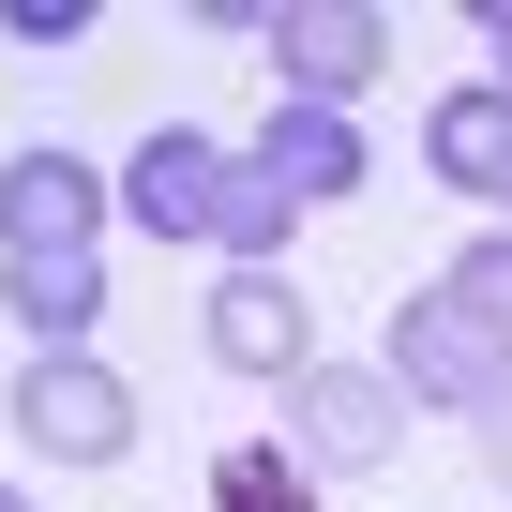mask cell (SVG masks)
Listing matches in <instances>:
<instances>
[{
  "instance_id": "obj_1",
  "label": "cell",
  "mask_w": 512,
  "mask_h": 512,
  "mask_svg": "<svg viewBox=\"0 0 512 512\" xmlns=\"http://www.w3.org/2000/svg\"><path fill=\"white\" fill-rule=\"evenodd\" d=\"M407 392H392V362H302L287 377V452L317 467V482H362V467H392L407 452Z\"/></svg>"
},
{
  "instance_id": "obj_2",
  "label": "cell",
  "mask_w": 512,
  "mask_h": 512,
  "mask_svg": "<svg viewBox=\"0 0 512 512\" xmlns=\"http://www.w3.org/2000/svg\"><path fill=\"white\" fill-rule=\"evenodd\" d=\"M16 437H31L46 467H121V452H136V392H121L91 347H46V362L16 377Z\"/></svg>"
},
{
  "instance_id": "obj_3",
  "label": "cell",
  "mask_w": 512,
  "mask_h": 512,
  "mask_svg": "<svg viewBox=\"0 0 512 512\" xmlns=\"http://www.w3.org/2000/svg\"><path fill=\"white\" fill-rule=\"evenodd\" d=\"M497 377H512V332H482V317L437 302V287L392 302V392H407V407H482Z\"/></svg>"
},
{
  "instance_id": "obj_4",
  "label": "cell",
  "mask_w": 512,
  "mask_h": 512,
  "mask_svg": "<svg viewBox=\"0 0 512 512\" xmlns=\"http://www.w3.org/2000/svg\"><path fill=\"white\" fill-rule=\"evenodd\" d=\"M272 76H287V106H347V91H377V61H392V31H377V0H287L272 31Z\"/></svg>"
},
{
  "instance_id": "obj_5",
  "label": "cell",
  "mask_w": 512,
  "mask_h": 512,
  "mask_svg": "<svg viewBox=\"0 0 512 512\" xmlns=\"http://www.w3.org/2000/svg\"><path fill=\"white\" fill-rule=\"evenodd\" d=\"M106 211H121V181L76 166V151H16L0 166V256H91Z\"/></svg>"
},
{
  "instance_id": "obj_6",
  "label": "cell",
  "mask_w": 512,
  "mask_h": 512,
  "mask_svg": "<svg viewBox=\"0 0 512 512\" xmlns=\"http://www.w3.org/2000/svg\"><path fill=\"white\" fill-rule=\"evenodd\" d=\"M196 332H211L226 377H302V362H317V317H302L287 272H211V317H196Z\"/></svg>"
},
{
  "instance_id": "obj_7",
  "label": "cell",
  "mask_w": 512,
  "mask_h": 512,
  "mask_svg": "<svg viewBox=\"0 0 512 512\" xmlns=\"http://www.w3.org/2000/svg\"><path fill=\"white\" fill-rule=\"evenodd\" d=\"M121 211H136L151 241H211V211H226V136H196V121L136 136V166H121Z\"/></svg>"
},
{
  "instance_id": "obj_8",
  "label": "cell",
  "mask_w": 512,
  "mask_h": 512,
  "mask_svg": "<svg viewBox=\"0 0 512 512\" xmlns=\"http://www.w3.org/2000/svg\"><path fill=\"white\" fill-rule=\"evenodd\" d=\"M256 181H272L287 211H332L347 181H362V136H347V106H272L256 121V151H241Z\"/></svg>"
},
{
  "instance_id": "obj_9",
  "label": "cell",
  "mask_w": 512,
  "mask_h": 512,
  "mask_svg": "<svg viewBox=\"0 0 512 512\" xmlns=\"http://www.w3.org/2000/svg\"><path fill=\"white\" fill-rule=\"evenodd\" d=\"M422 166H437L452 196H482V211H512V91H497V76H467V91H437V121H422Z\"/></svg>"
},
{
  "instance_id": "obj_10",
  "label": "cell",
  "mask_w": 512,
  "mask_h": 512,
  "mask_svg": "<svg viewBox=\"0 0 512 512\" xmlns=\"http://www.w3.org/2000/svg\"><path fill=\"white\" fill-rule=\"evenodd\" d=\"M0 302H16L31 347H91V317H106V256H0Z\"/></svg>"
},
{
  "instance_id": "obj_11",
  "label": "cell",
  "mask_w": 512,
  "mask_h": 512,
  "mask_svg": "<svg viewBox=\"0 0 512 512\" xmlns=\"http://www.w3.org/2000/svg\"><path fill=\"white\" fill-rule=\"evenodd\" d=\"M287 226H302V211H287L272 181H256V166L226 151V211H211V256H226V272H272V256H287Z\"/></svg>"
},
{
  "instance_id": "obj_12",
  "label": "cell",
  "mask_w": 512,
  "mask_h": 512,
  "mask_svg": "<svg viewBox=\"0 0 512 512\" xmlns=\"http://www.w3.org/2000/svg\"><path fill=\"white\" fill-rule=\"evenodd\" d=\"M211 512H317V467H302L287 437H272V452L241 437V452H211Z\"/></svg>"
},
{
  "instance_id": "obj_13",
  "label": "cell",
  "mask_w": 512,
  "mask_h": 512,
  "mask_svg": "<svg viewBox=\"0 0 512 512\" xmlns=\"http://www.w3.org/2000/svg\"><path fill=\"white\" fill-rule=\"evenodd\" d=\"M437 302H467V317H482V332H512V226H497V241H467V256H452V272H437Z\"/></svg>"
},
{
  "instance_id": "obj_14",
  "label": "cell",
  "mask_w": 512,
  "mask_h": 512,
  "mask_svg": "<svg viewBox=\"0 0 512 512\" xmlns=\"http://www.w3.org/2000/svg\"><path fill=\"white\" fill-rule=\"evenodd\" d=\"M0 31H16V46H76V31H91V0H0Z\"/></svg>"
},
{
  "instance_id": "obj_15",
  "label": "cell",
  "mask_w": 512,
  "mask_h": 512,
  "mask_svg": "<svg viewBox=\"0 0 512 512\" xmlns=\"http://www.w3.org/2000/svg\"><path fill=\"white\" fill-rule=\"evenodd\" d=\"M467 422H482V452H497V467H512V377H497V392H482V407H467Z\"/></svg>"
},
{
  "instance_id": "obj_16",
  "label": "cell",
  "mask_w": 512,
  "mask_h": 512,
  "mask_svg": "<svg viewBox=\"0 0 512 512\" xmlns=\"http://www.w3.org/2000/svg\"><path fill=\"white\" fill-rule=\"evenodd\" d=\"M482 46H497V91H512V0H482Z\"/></svg>"
},
{
  "instance_id": "obj_17",
  "label": "cell",
  "mask_w": 512,
  "mask_h": 512,
  "mask_svg": "<svg viewBox=\"0 0 512 512\" xmlns=\"http://www.w3.org/2000/svg\"><path fill=\"white\" fill-rule=\"evenodd\" d=\"M0 512H16V482H0Z\"/></svg>"
}]
</instances>
